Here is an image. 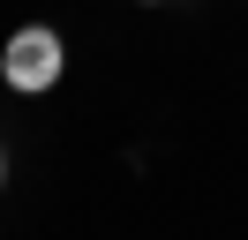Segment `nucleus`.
I'll use <instances>...</instances> for the list:
<instances>
[{"mask_svg":"<svg viewBox=\"0 0 248 240\" xmlns=\"http://www.w3.org/2000/svg\"><path fill=\"white\" fill-rule=\"evenodd\" d=\"M61 68H68V45L53 38L46 23L16 30V38H8V53H0V75H8V90H23V98L53 90V83H61Z\"/></svg>","mask_w":248,"mask_h":240,"instance_id":"1","label":"nucleus"},{"mask_svg":"<svg viewBox=\"0 0 248 240\" xmlns=\"http://www.w3.org/2000/svg\"><path fill=\"white\" fill-rule=\"evenodd\" d=\"M0 180H8V158H0Z\"/></svg>","mask_w":248,"mask_h":240,"instance_id":"2","label":"nucleus"},{"mask_svg":"<svg viewBox=\"0 0 248 240\" xmlns=\"http://www.w3.org/2000/svg\"><path fill=\"white\" fill-rule=\"evenodd\" d=\"M143 8H158V0H143Z\"/></svg>","mask_w":248,"mask_h":240,"instance_id":"3","label":"nucleus"}]
</instances>
